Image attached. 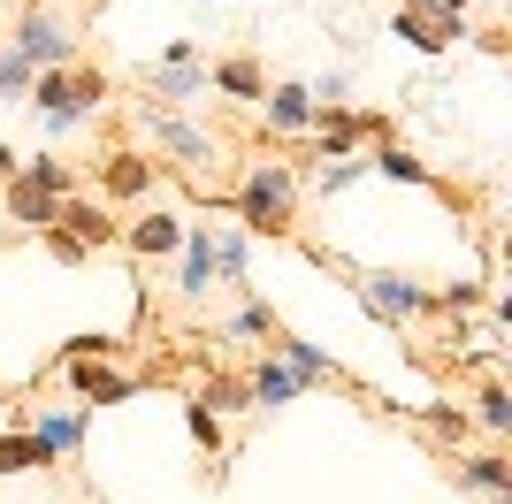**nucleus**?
<instances>
[{
  "label": "nucleus",
  "mask_w": 512,
  "mask_h": 504,
  "mask_svg": "<svg viewBox=\"0 0 512 504\" xmlns=\"http://www.w3.org/2000/svg\"><path fill=\"white\" fill-rule=\"evenodd\" d=\"M31 92H39V115H46V123L69 130V123H85L92 107H100L107 77H100V69H39V77H31Z\"/></svg>",
  "instance_id": "1"
},
{
  "label": "nucleus",
  "mask_w": 512,
  "mask_h": 504,
  "mask_svg": "<svg viewBox=\"0 0 512 504\" xmlns=\"http://www.w3.org/2000/svg\"><path fill=\"white\" fill-rule=\"evenodd\" d=\"M0 46H8V54H23L31 69H69V62H77V39H69L54 16H23Z\"/></svg>",
  "instance_id": "2"
},
{
  "label": "nucleus",
  "mask_w": 512,
  "mask_h": 504,
  "mask_svg": "<svg viewBox=\"0 0 512 504\" xmlns=\"http://www.w3.org/2000/svg\"><path fill=\"white\" fill-rule=\"evenodd\" d=\"M237 207H245V222H253V230H283V222H291V168H276V161L253 168Z\"/></svg>",
  "instance_id": "3"
},
{
  "label": "nucleus",
  "mask_w": 512,
  "mask_h": 504,
  "mask_svg": "<svg viewBox=\"0 0 512 504\" xmlns=\"http://www.w3.org/2000/svg\"><path fill=\"white\" fill-rule=\"evenodd\" d=\"M398 31H406L421 54H444L451 39H467V23H459V16H428V8H413V0L398 8Z\"/></svg>",
  "instance_id": "4"
},
{
  "label": "nucleus",
  "mask_w": 512,
  "mask_h": 504,
  "mask_svg": "<svg viewBox=\"0 0 512 504\" xmlns=\"http://www.w3.org/2000/svg\"><path fill=\"white\" fill-rule=\"evenodd\" d=\"M69 382H77V398H92V405H123L138 382L130 375H115V367H92V359H69Z\"/></svg>",
  "instance_id": "5"
},
{
  "label": "nucleus",
  "mask_w": 512,
  "mask_h": 504,
  "mask_svg": "<svg viewBox=\"0 0 512 504\" xmlns=\"http://www.w3.org/2000/svg\"><path fill=\"white\" fill-rule=\"evenodd\" d=\"M0 207L16 214L23 230H54V207H62V199H46V191H31L23 176H8V191H0Z\"/></svg>",
  "instance_id": "6"
},
{
  "label": "nucleus",
  "mask_w": 512,
  "mask_h": 504,
  "mask_svg": "<svg viewBox=\"0 0 512 504\" xmlns=\"http://www.w3.org/2000/svg\"><path fill=\"white\" fill-rule=\"evenodd\" d=\"M299 382H306L299 367H283V359H260L245 390H253V405H283V398H299Z\"/></svg>",
  "instance_id": "7"
},
{
  "label": "nucleus",
  "mask_w": 512,
  "mask_h": 504,
  "mask_svg": "<svg viewBox=\"0 0 512 504\" xmlns=\"http://www.w3.org/2000/svg\"><path fill=\"white\" fill-rule=\"evenodd\" d=\"M314 115H321V107H314L306 84H276V92H268V123H276V130H306Z\"/></svg>",
  "instance_id": "8"
},
{
  "label": "nucleus",
  "mask_w": 512,
  "mask_h": 504,
  "mask_svg": "<svg viewBox=\"0 0 512 504\" xmlns=\"http://www.w3.org/2000/svg\"><path fill=\"white\" fill-rule=\"evenodd\" d=\"M367 306H375V314H421L428 291H413V283H398V275H367Z\"/></svg>",
  "instance_id": "9"
},
{
  "label": "nucleus",
  "mask_w": 512,
  "mask_h": 504,
  "mask_svg": "<svg viewBox=\"0 0 512 504\" xmlns=\"http://www.w3.org/2000/svg\"><path fill=\"white\" fill-rule=\"evenodd\" d=\"M146 130H153V138H161V146L176 153V161H214V153H207V138H199L192 123H169V115H146Z\"/></svg>",
  "instance_id": "10"
},
{
  "label": "nucleus",
  "mask_w": 512,
  "mask_h": 504,
  "mask_svg": "<svg viewBox=\"0 0 512 504\" xmlns=\"http://www.w3.org/2000/svg\"><path fill=\"white\" fill-rule=\"evenodd\" d=\"M46 459H54V451H46L39 436H23V428H16V436H0V474H39Z\"/></svg>",
  "instance_id": "11"
},
{
  "label": "nucleus",
  "mask_w": 512,
  "mask_h": 504,
  "mask_svg": "<svg viewBox=\"0 0 512 504\" xmlns=\"http://www.w3.org/2000/svg\"><path fill=\"white\" fill-rule=\"evenodd\" d=\"M184 291H214V245H207V237H199V230H184Z\"/></svg>",
  "instance_id": "12"
},
{
  "label": "nucleus",
  "mask_w": 512,
  "mask_h": 504,
  "mask_svg": "<svg viewBox=\"0 0 512 504\" xmlns=\"http://www.w3.org/2000/svg\"><path fill=\"white\" fill-rule=\"evenodd\" d=\"M130 245L138 252H169V245H184V222H176V214H146V222H130Z\"/></svg>",
  "instance_id": "13"
},
{
  "label": "nucleus",
  "mask_w": 512,
  "mask_h": 504,
  "mask_svg": "<svg viewBox=\"0 0 512 504\" xmlns=\"http://www.w3.org/2000/svg\"><path fill=\"white\" fill-rule=\"evenodd\" d=\"M146 176H153V168L138 161V153H107V191H115V199H138Z\"/></svg>",
  "instance_id": "14"
},
{
  "label": "nucleus",
  "mask_w": 512,
  "mask_h": 504,
  "mask_svg": "<svg viewBox=\"0 0 512 504\" xmlns=\"http://www.w3.org/2000/svg\"><path fill=\"white\" fill-rule=\"evenodd\" d=\"M31 436H39L46 451H69V443H85V413H46Z\"/></svg>",
  "instance_id": "15"
},
{
  "label": "nucleus",
  "mask_w": 512,
  "mask_h": 504,
  "mask_svg": "<svg viewBox=\"0 0 512 504\" xmlns=\"http://www.w3.org/2000/svg\"><path fill=\"white\" fill-rule=\"evenodd\" d=\"M214 84H222V92H237V100H268V84H260L253 62H222V69H214Z\"/></svg>",
  "instance_id": "16"
},
{
  "label": "nucleus",
  "mask_w": 512,
  "mask_h": 504,
  "mask_svg": "<svg viewBox=\"0 0 512 504\" xmlns=\"http://www.w3.org/2000/svg\"><path fill=\"white\" fill-rule=\"evenodd\" d=\"M253 398V390H245V382H230V375H214L207 390H199V413H230V405H245Z\"/></svg>",
  "instance_id": "17"
},
{
  "label": "nucleus",
  "mask_w": 512,
  "mask_h": 504,
  "mask_svg": "<svg viewBox=\"0 0 512 504\" xmlns=\"http://www.w3.org/2000/svg\"><path fill=\"white\" fill-rule=\"evenodd\" d=\"M367 168H383V176H398V184H428V168L413 161V153H398V146H383V153H375Z\"/></svg>",
  "instance_id": "18"
},
{
  "label": "nucleus",
  "mask_w": 512,
  "mask_h": 504,
  "mask_svg": "<svg viewBox=\"0 0 512 504\" xmlns=\"http://www.w3.org/2000/svg\"><path fill=\"white\" fill-rule=\"evenodd\" d=\"M467 482H474V489H490V497H505L512 474H505V459H467Z\"/></svg>",
  "instance_id": "19"
},
{
  "label": "nucleus",
  "mask_w": 512,
  "mask_h": 504,
  "mask_svg": "<svg viewBox=\"0 0 512 504\" xmlns=\"http://www.w3.org/2000/svg\"><path fill=\"white\" fill-rule=\"evenodd\" d=\"M31 77H39V69L23 62V54H8V46H0V92H23Z\"/></svg>",
  "instance_id": "20"
},
{
  "label": "nucleus",
  "mask_w": 512,
  "mask_h": 504,
  "mask_svg": "<svg viewBox=\"0 0 512 504\" xmlns=\"http://www.w3.org/2000/svg\"><path fill=\"white\" fill-rule=\"evenodd\" d=\"M482 420H490V428H505V420H512V398H505V390H482Z\"/></svg>",
  "instance_id": "21"
},
{
  "label": "nucleus",
  "mask_w": 512,
  "mask_h": 504,
  "mask_svg": "<svg viewBox=\"0 0 512 504\" xmlns=\"http://www.w3.org/2000/svg\"><path fill=\"white\" fill-rule=\"evenodd\" d=\"M192 436L214 451V443H222V420H214V413H199V405H192Z\"/></svg>",
  "instance_id": "22"
}]
</instances>
